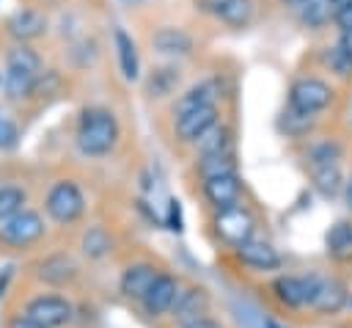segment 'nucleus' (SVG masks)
<instances>
[{"label": "nucleus", "mask_w": 352, "mask_h": 328, "mask_svg": "<svg viewBox=\"0 0 352 328\" xmlns=\"http://www.w3.org/2000/svg\"><path fill=\"white\" fill-rule=\"evenodd\" d=\"M44 77L41 55L30 44H14L6 52V72H3V91L11 102L30 99L38 91Z\"/></svg>", "instance_id": "obj_2"}, {"label": "nucleus", "mask_w": 352, "mask_h": 328, "mask_svg": "<svg viewBox=\"0 0 352 328\" xmlns=\"http://www.w3.org/2000/svg\"><path fill=\"white\" fill-rule=\"evenodd\" d=\"M336 47H338L344 55H349V58H352V28L338 30V41H336Z\"/></svg>", "instance_id": "obj_36"}, {"label": "nucleus", "mask_w": 352, "mask_h": 328, "mask_svg": "<svg viewBox=\"0 0 352 328\" xmlns=\"http://www.w3.org/2000/svg\"><path fill=\"white\" fill-rule=\"evenodd\" d=\"M160 276L157 265L154 262H146V259H138V262H129L124 270H121V278H118V289L124 298L129 300H143L146 292L151 289L154 278Z\"/></svg>", "instance_id": "obj_14"}, {"label": "nucleus", "mask_w": 352, "mask_h": 328, "mask_svg": "<svg viewBox=\"0 0 352 328\" xmlns=\"http://www.w3.org/2000/svg\"><path fill=\"white\" fill-rule=\"evenodd\" d=\"M324 245L333 259L349 262L352 259V221H336L324 234Z\"/></svg>", "instance_id": "obj_25"}, {"label": "nucleus", "mask_w": 352, "mask_h": 328, "mask_svg": "<svg viewBox=\"0 0 352 328\" xmlns=\"http://www.w3.org/2000/svg\"><path fill=\"white\" fill-rule=\"evenodd\" d=\"M8 328H44V325H38V322L28 320L25 314H19V317H14V320L8 322Z\"/></svg>", "instance_id": "obj_37"}, {"label": "nucleus", "mask_w": 352, "mask_h": 328, "mask_svg": "<svg viewBox=\"0 0 352 328\" xmlns=\"http://www.w3.org/2000/svg\"><path fill=\"white\" fill-rule=\"evenodd\" d=\"M314 121H316V119H305V116H297V113H292V110H283V116H280V130H283V135H289V138H305V135L311 132Z\"/></svg>", "instance_id": "obj_30"}, {"label": "nucleus", "mask_w": 352, "mask_h": 328, "mask_svg": "<svg viewBox=\"0 0 352 328\" xmlns=\"http://www.w3.org/2000/svg\"><path fill=\"white\" fill-rule=\"evenodd\" d=\"M209 306H212V298L204 287H182L179 295H176V303L170 309V317L176 322H187V320H195V317H204L209 314Z\"/></svg>", "instance_id": "obj_20"}, {"label": "nucleus", "mask_w": 352, "mask_h": 328, "mask_svg": "<svg viewBox=\"0 0 352 328\" xmlns=\"http://www.w3.org/2000/svg\"><path fill=\"white\" fill-rule=\"evenodd\" d=\"M179 289H182L179 278H176V276H170V273H162V270H160V276L154 278L151 289H148V292H146V298L140 300L143 311H146L148 317L170 314V309H173V303H176Z\"/></svg>", "instance_id": "obj_16"}, {"label": "nucleus", "mask_w": 352, "mask_h": 328, "mask_svg": "<svg viewBox=\"0 0 352 328\" xmlns=\"http://www.w3.org/2000/svg\"><path fill=\"white\" fill-rule=\"evenodd\" d=\"M341 198H344V204H346V209L352 212V174L344 179V190H341Z\"/></svg>", "instance_id": "obj_38"}, {"label": "nucleus", "mask_w": 352, "mask_h": 328, "mask_svg": "<svg viewBox=\"0 0 352 328\" xmlns=\"http://www.w3.org/2000/svg\"><path fill=\"white\" fill-rule=\"evenodd\" d=\"M72 314H74V306L63 295H55V292H41L30 298L25 306V317L44 328H63L72 320Z\"/></svg>", "instance_id": "obj_9"}, {"label": "nucleus", "mask_w": 352, "mask_h": 328, "mask_svg": "<svg viewBox=\"0 0 352 328\" xmlns=\"http://www.w3.org/2000/svg\"><path fill=\"white\" fill-rule=\"evenodd\" d=\"M204 105H220V83L214 77H204L198 83H192L190 88H184L173 107H170V116H179L184 110H192V107H204Z\"/></svg>", "instance_id": "obj_17"}, {"label": "nucleus", "mask_w": 352, "mask_h": 328, "mask_svg": "<svg viewBox=\"0 0 352 328\" xmlns=\"http://www.w3.org/2000/svg\"><path fill=\"white\" fill-rule=\"evenodd\" d=\"M168 229H173V232L182 229V207H179L176 198L168 201Z\"/></svg>", "instance_id": "obj_34"}, {"label": "nucleus", "mask_w": 352, "mask_h": 328, "mask_svg": "<svg viewBox=\"0 0 352 328\" xmlns=\"http://www.w3.org/2000/svg\"><path fill=\"white\" fill-rule=\"evenodd\" d=\"M261 328H289V325H280L278 320H272V317H264V320H261Z\"/></svg>", "instance_id": "obj_40"}, {"label": "nucleus", "mask_w": 352, "mask_h": 328, "mask_svg": "<svg viewBox=\"0 0 352 328\" xmlns=\"http://www.w3.org/2000/svg\"><path fill=\"white\" fill-rule=\"evenodd\" d=\"M195 168H198L201 179H209V176H217V174H231V171H236V149L195 157Z\"/></svg>", "instance_id": "obj_27"}, {"label": "nucleus", "mask_w": 352, "mask_h": 328, "mask_svg": "<svg viewBox=\"0 0 352 328\" xmlns=\"http://www.w3.org/2000/svg\"><path fill=\"white\" fill-rule=\"evenodd\" d=\"M319 281H322V276H316V273H308V276H278L272 281V292L286 309H302V306H311V300H314V295L319 289Z\"/></svg>", "instance_id": "obj_11"}, {"label": "nucleus", "mask_w": 352, "mask_h": 328, "mask_svg": "<svg viewBox=\"0 0 352 328\" xmlns=\"http://www.w3.org/2000/svg\"><path fill=\"white\" fill-rule=\"evenodd\" d=\"M308 3H311V0H280V6H286V8L294 11V14H297L302 6H308Z\"/></svg>", "instance_id": "obj_39"}, {"label": "nucleus", "mask_w": 352, "mask_h": 328, "mask_svg": "<svg viewBox=\"0 0 352 328\" xmlns=\"http://www.w3.org/2000/svg\"><path fill=\"white\" fill-rule=\"evenodd\" d=\"M336 99V91L327 80L316 77V74H302L289 85L286 94V110L305 116V119H316L322 110H327Z\"/></svg>", "instance_id": "obj_4"}, {"label": "nucleus", "mask_w": 352, "mask_h": 328, "mask_svg": "<svg viewBox=\"0 0 352 328\" xmlns=\"http://www.w3.org/2000/svg\"><path fill=\"white\" fill-rule=\"evenodd\" d=\"M80 267L69 254H50L36 265V276L50 287H66L77 278Z\"/></svg>", "instance_id": "obj_19"}, {"label": "nucleus", "mask_w": 352, "mask_h": 328, "mask_svg": "<svg viewBox=\"0 0 352 328\" xmlns=\"http://www.w3.org/2000/svg\"><path fill=\"white\" fill-rule=\"evenodd\" d=\"M198 8L231 30L250 28L256 19V0H198Z\"/></svg>", "instance_id": "obj_10"}, {"label": "nucleus", "mask_w": 352, "mask_h": 328, "mask_svg": "<svg viewBox=\"0 0 352 328\" xmlns=\"http://www.w3.org/2000/svg\"><path fill=\"white\" fill-rule=\"evenodd\" d=\"M74 141H77V149L85 157H107L110 152H116V146L121 141L118 116L104 105L82 107L80 116H77Z\"/></svg>", "instance_id": "obj_1"}, {"label": "nucleus", "mask_w": 352, "mask_h": 328, "mask_svg": "<svg viewBox=\"0 0 352 328\" xmlns=\"http://www.w3.org/2000/svg\"><path fill=\"white\" fill-rule=\"evenodd\" d=\"M220 121H223L220 105H204V107L184 110V113L173 116V138L184 146H192L198 138H204Z\"/></svg>", "instance_id": "obj_8"}, {"label": "nucleus", "mask_w": 352, "mask_h": 328, "mask_svg": "<svg viewBox=\"0 0 352 328\" xmlns=\"http://www.w3.org/2000/svg\"><path fill=\"white\" fill-rule=\"evenodd\" d=\"M6 25H8V33L16 39V44L36 41L47 33V17L38 8H16Z\"/></svg>", "instance_id": "obj_18"}, {"label": "nucleus", "mask_w": 352, "mask_h": 328, "mask_svg": "<svg viewBox=\"0 0 352 328\" xmlns=\"http://www.w3.org/2000/svg\"><path fill=\"white\" fill-rule=\"evenodd\" d=\"M47 234V221L41 212L25 207L0 223V243L8 248H30Z\"/></svg>", "instance_id": "obj_7"}, {"label": "nucleus", "mask_w": 352, "mask_h": 328, "mask_svg": "<svg viewBox=\"0 0 352 328\" xmlns=\"http://www.w3.org/2000/svg\"><path fill=\"white\" fill-rule=\"evenodd\" d=\"M80 248H82V254H85L88 259H104V256L113 251V237H110V232H107L104 226L94 223V226H88V229L82 232Z\"/></svg>", "instance_id": "obj_26"}, {"label": "nucleus", "mask_w": 352, "mask_h": 328, "mask_svg": "<svg viewBox=\"0 0 352 328\" xmlns=\"http://www.w3.org/2000/svg\"><path fill=\"white\" fill-rule=\"evenodd\" d=\"M16 143H19V127L14 116L6 107H0V152H11L16 149Z\"/></svg>", "instance_id": "obj_32"}, {"label": "nucleus", "mask_w": 352, "mask_h": 328, "mask_svg": "<svg viewBox=\"0 0 352 328\" xmlns=\"http://www.w3.org/2000/svg\"><path fill=\"white\" fill-rule=\"evenodd\" d=\"M322 61H324V66H327L336 77H349V74H352V58H349V55H344L336 44H333V47H324Z\"/></svg>", "instance_id": "obj_31"}, {"label": "nucleus", "mask_w": 352, "mask_h": 328, "mask_svg": "<svg viewBox=\"0 0 352 328\" xmlns=\"http://www.w3.org/2000/svg\"><path fill=\"white\" fill-rule=\"evenodd\" d=\"M201 193L209 201V207L217 212V209H228V207L242 204L245 185H242L239 171H231V174H217L209 179H201Z\"/></svg>", "instance_id": "obj_12"}, {"label": "nucleus", "mask_w": 352, "mask_h": 328, "mask_svg": "<svg viewBox=\"0 0 352 328\" xmlns=\"http://www.w3.org/2000/svg\"><path fill=\"white\" fill-rule=\"evenodd\" d=\"M179 328H223L220 320L204 314V317H195V320H187V322H179Z\"/></svg>", "instance_id": "obj_35"}, {"label": "nucleus", "mask_w": 352, "mask_h": 328, "mask_svg": "<svg viewBox=\"0 0 352 328\" xmlns=\"http://www.w3.org/2000/svg\"><path fill=\"white\" fill-rule=\"evenodd\" d=\"M346 300H349L346 287H344L338 278H324V276H322L319 289H316V295H314V300H311V309H314L316 314H336V311H341V309L346 306Z\"/></svg>", "instance_id": "obj_22"}, {"label": "nucleus", "mask_w": 352, "mask_h": 328, "mask_svg": "<svg viewBox=\"0 0 352 328\" xmlns=\"http://www.w3.org/2000/svg\"><path fill=\"white\" fill-rule=\"evenodd\" d=\"M85 193L74 179H55L44 193V212L58 226H72L85 215Z\"/></svg>", "instance_id": "obj_5"}, {"label": "nucleus", "mask_w": 352, "mask_h": 328, "mask_svg": "<svg viewBox=\"0 0 352 328\" xmlns=\"http://www.w3.org/2000/svg\"><path fill=\"white\" fill-rule=\"evenodd\" d=\"M234 254L248 270H256V273H272V270H278L283 265V256L278 254V248L272 243H267V240H258V237H253L245 245L234 248Z\"/></svg>", "instance_id": "obj_15"}, {"label": "nucleus", "mask_w": 352, "mask_h": 328, "mask_svg": "<svg viewBox=\"0 0 352 328\" xmlns=\"http://www.w3.org/2000/svg\"><path fill=\"white\" fill-rule=\"evenodd\" d=\"M212 229H214L220 243H226L231 248H239V245H245L248 240L256 237V215L245 204L217 209L214 218H212Z\"/></svg>", "instance_id": "obj_6"}, {"label": "nucleus", "mask_w": 352, "mask_h": 328, "mask_svg": "<svg viewBox=\"0 0 352 328\" xmlns=\"http://www.w3.org/2000/svg\"><path fill=\"white\" fill-rule=\"evenodd\" d=\"M28 204V193L19 185H0V223L11 215H16L19 209H25Z\"/></svg>", "instance_id": "obj_29"}, {"label": "nucleus", "mask_w": 352, "mask_h": 328, "mask_svg": "<svg viewBox=\"0 0 352 328\" xmlns=\"http://www.w3.org/2000/svg\"><path fill=\"white\" fill-rule=\"evenodd\" d=\"M341 146L336 141H316L308 146L305 160H308V176L311 185L319 196L336 198L344 190V171H341Z\"/></svg>", "instance_id": "obj_3"}, {"label": "nucleus", "mask_w": 352, "mask_h": 328, "mask_svg": "<svg viewBox=\"0 0 352 328\" xmlns=\"http://www.w3.org/2000/svg\"><path fill=\"white\" fill-rule=\"evenodd\" d=\"M179 83H182V69L170 61H165L162 66L151 69L146 77V94L151 99H168L173 94H179Z\"/></svg>", "instance_id": "obj_21"}, {"label": "nucleus", "mask_w": 352, "mask_h": 328, "mask_svg": "<svg viewBox=\"0 0 352 328\" xmlns=\"http://www.w3.org/2000/svg\"><path fill=\"white\" fill-rule=\"evenodd\" d=\"M113 41H116V55H118V69H121V74H124L126 80H138V77H140V55H138L135 39H132L124 28H116Z\"/></svg>", "instance_id": "obj_23"}, {"label": "nucleus", "mask_w": 352, "mask_h": 328, "mask_svg": "<svg viewBox=\"0 0 352 328\" xmlns=\"http://www.w3.org/2000/svg\"><path fill=\"white\" fill-rule=\"evenodd\" d=\"M333 25H336L338 30L352 28V3H349V6H341V8L333 11Z\"/></svg>", "instance_id": "obj_33"}, {"label": "nucleus", "mask_w": 352, "mask_h": 328, "mask_svg": "<svg viewBox=\"0 0 352 328\" xmlns=\"http://www.w3.org/2000/svg\"><path fill=\"white\" fill-rule=\"evenodd\" d=\"M192 149H195V157L228 152V149H234V130H231L226 121H220V124H214L204 138H198V141L192 143Z\"/></svg>", "instance_id": "obj_24"}, {"label": "nucleus", "mask_w": 352, "mask_h": 328, "mask_svg": "<svg viewBox=\"0 0 352 328\" xmlns=\"http://www.w3.org/2000/svg\"><path fill=\"white\" fill-rule=\"evenodd\" d=\"M151 47L157 55H162L165 61L176 63L182 58H187L192 50H195V39L179 28V25H160L154 33H151Z\"/></svg>", "instance_id": "obj_13"}, {"label": "nucleus", "mask_w": 352, "mask_h": 328, "mask_svg": "<svg viewBox=\"0 0 352 328\" xmlns=\"http://www.w3.org/2000/svg\"><path fill=\"white\" fill-rule=\"evenodd\" d=\"M349 3H352V0H330V6H333V11H336V8H341V6H349Z\"/></svg>", "instance_id": "obj_41"}, {"label": "nucleus", "mask_w": 352, "mask_h": 328, "mask_svg": "<svg viewBox=\"0 0 352 328\" xmlns=\"http://www.w3.org/2000/svg\"><path fill=\"white\" fill-rule=\"evenodd\" d=\"M294 17L300 19L302 28L319 30V28H324L327 22H333V6H330V0H311V3L302 6Z\"/></svg>", "instance_id": "obj_28"}]
</instances>
